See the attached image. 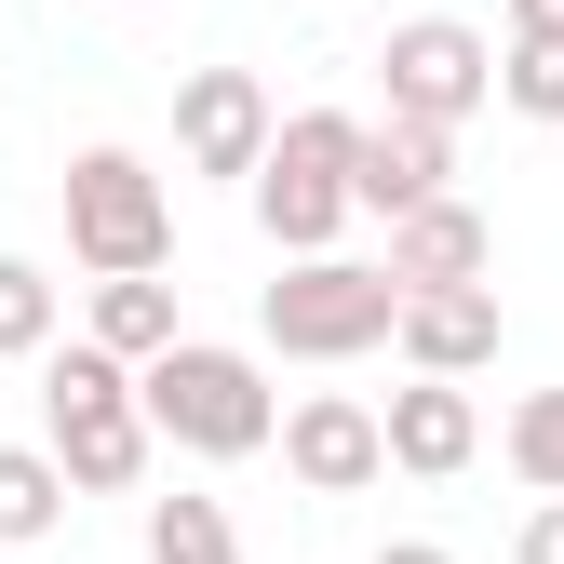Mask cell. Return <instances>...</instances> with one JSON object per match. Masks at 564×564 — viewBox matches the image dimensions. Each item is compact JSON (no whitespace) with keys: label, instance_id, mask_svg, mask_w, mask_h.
<instances>
[{"label":"cell","instance_id":"6da1fadb","mask_svg":"<svg viewBox=\"0 0 564 564\" xmlns=\"http://www.w3.org/2000/svg\"><path fill=\"white\" fill-rule=\"evenodd\" d=\"M41 444H54V470L82 484V498H121V484H149V403H134V364H108V349L82 336V349H54L41 364Z\"/></svg>","mask_w":564,"mask_h":564},{"label":"cell","instance_id":"7a4b0ae2","mask_svg":"<svg viewBox=\"0 0 564 564\" xmlns=\"http://www.w3.org/2000/svg\"><path fill=\"white\" fill-rule=\"evenodd\" d=\"M134 403H149V431L175 457H256L282 431V403L256 377V349H216V336H175L149 377H134Z\"/></svg>","mask_w":564,"mask_h":564},{"label":"cell","instance_id":"3957f363","mask_svg":"<svg viewBox=\"0 0 564 564\" xmlns=\"http://www.w3.org/2000/svg\"><path fill=\"white\" fill-rule=\"evenodd\" d=\"M256 336L282 349V364H364V349L403 336V282L364 269V256H296L256 296Z\"/></svg>","mask_w":564,"mask_h":564},{"label":"cell","instance_id":"277c9868","mask_svg":"<svg viewBox=\"0 0 564 564\" xmlns=\"http://www.w3.org/2000/svg\"><path fill=\"white\" fill-rule=\"evenodd\" d=\"M349 216H364V121L349 108H296L282 149H269V175H256V229L282 256H336Z\"/></svg>","mask_w":564,"mask_h":564},{"label":"cell","instance_id":"5b68a950","mask_svg":"<svg viewBox=\"0 0 564 564\" xmlns=\"http://www.w3.org/2000/svg\"><path fill=\"white\" fill-rule=\"evenodd\" d=\"M67 256L95 282H162L175 256V188L134 162V149H82L67 162Z\"/></svg>","mask_w":564,"mask_h":564},{"label":"cell","instance_id":"8992f818","mask_svg":"<svg viewBox=\"0 0 564 564\" xmlns=\"http://www.w3.org/2000/svg\"><path fill=\"white\" fill-rule=\"evenodd\" d=\"M377 82H390V108L403 121H470L484 95H498V41H484V28H457V14H403L390 28V54H377Z\"/></svg>","mask_w":564,"mask_h":564},{"label":"cell","instance_id":"52a82bcc","mask_svg":"<svg viewBox=\"0 0 564 564\" xmlns=\"http://www.w3.org/2000/svg\"><path fill=\"white\" fill-rule=\"evenodd\" d=\"M269 149H282V108H269V82L256 67H188L175 82V162L188 175H269Z\"/></svg>","mask_w":564,"mask_h":564},{"label":"cell","instance_id":"ba28073f","mask_svg":"<svg viewBox=\"0 0 564 564\" xmlns=\"http://www.w3.org/2000/svg\"><path fill=\"white\" fill-rule=\"evenodd\" d=\"M282 470H296L310 498H364V484L390 470V416L349 403V390H310L296 416H282Z\"/></svg>","mask_w":564,"mask_h":564},{"label":"cell","instance_id":"9c48e42d","mask_svg":"<svg viewBox=\"0 0 564 564\" xmlns=\"http://www.w3.org/2000/svg\"><path fill=\"white\" fill-rule=\"evenodd\" d=\"M444 175H457V134H444V121H403V108L364 121V216H390V229L431 216V202H457Z\"/></svg>","mask_w":564,"mask_h":564},{"label":"cell","instance_id":"30bf717a","mask_svg":"<svg viewBox=\"0 0 564 564\" xmlns=\"http://www.w3.org/2000/svg\"><path fill=\"white\" fill-rule=\"evenodd\" d=\"M470 457H484V403H470L457 377H403V390H390V470L457 484Z\"/></svg>","mask_w":564,"mask_h":564},{"label":"cell","instance_id":"8fae6325","mask_svg":"<svg viewBox=\"0 0 564 564\" xmlns=\"http://www.w3.org/2000/svg\"><path fill=\"white\" fill-rule=\"evenodd\" d=\"M377 269L403 282V296H470V282L498 269V229H484L470 202H431V216H403V229H390Z\"/></svg>","mask_w":564,"mask_h":564},{"label":"cell","instance_id":"7c38bea8","mask_svg":"<svg viewBox=\"0 0 564 564\" xmlns=\"http://www.w3.org/2000/svg\"><path fill=\"white\" fill-rule=\"evenodd\" d=\"M403 364L416 377H470V364H498V296H484V282H470V296H403Z\"/></svg>","mask_w":564,"mask_h":564},{"label":"cell","instance_id":"4fadbf2b","mask_svg":"<svg viewBox=\"0 0 564 564\" xmlns=\"http://www.w3.org/2000/svg\"><path fill=\"white\" fill-rule=\"evenodd\" d=\"M67 498H82V484L54 470V444H0V551H41L67 524Z\"/></svg>","mask_w":564,"mask_h":564},{"label":"cell","instance_id":"5bb4252c","mask_svg":"<svg viewBox=\"0 0 564 564\" xmlns=\"http://www.w3.org/2000/svg\"><path fill=\"white\" fill-rule=\"evenodd\" d=\"M95 349L149 377L162 349H175V282H95Z\"/></svg>","mask_w":564,"mask_h":564},{"label":"cell","instance_id":"9a60e30c","mask_svg":"<svg viewBox=\"0 0 564 564\" xmlns=\"http://www.w3.org/2000/svg\"><path fill=\"white\" fill-rule=\"evenodd\" d=\"M149 564H242L216 498H149Z\"/></svg>","mask_w":564,"mask_h":564},{"label":"cell","instance_id":"2e32d148","mask_svg":"<svg viewBox=\"0 0 564 564\" xmlns=\"http://www.w3.org/2000/svg\"><path fill=\"white\" fill-rule=\"evenodd\" d=\"M0 364H54V282L28 256H0Z\"/></svg>","mask_w":564,"mask_h":564},{"label":"cell","instance_id":"e0dca14e","mask_svg":"<svg viewBox=\"0 0 564 564\" xmlns=\"http://www.w3.org/2000/svg\"><path fill=\"white\" fill-rule=\"evenodd\" d=\"M498 444H511V470L538 484V498H564V390H524Z\"/></svg>","mask_w":564,"mask_h":564},{"label":"cell","instance_id":"ac0fdd59","mask_svg":"<svg viewBox=\"0 0 564 564\" xmlns=\"http://www.w3.org/2000/svg\"><path fill=\"white\" fill-rule=\"evenodd\" d=\"M498 108L564 121V41H511V54H498Z\"/></svg>","mask_w":564,"mask_h":564},{"label":"cell","instance_id":"d6986e66","mask_svg":"<svg viewBox=\"0 0 564 564\" xmlns=\"http://www.w3.org/2000/svg\"><path fill=\"white\" fill-rule=\"evenodd\" d=\"M511 564H564V498H538V511H524V538H511Z\"/></svg>","mask_w":564,"mask_h":564},{"label":"cell","instance_id":"ffe728a7","mask_svg":"<svg viewBox=\"0 0 564 564\" xmlns=\"http://www.w3.org/2000/svg\"><path fill=\"white\" fill-rule=\"evenodd\" d=\"M511 41H564V0H511Z\"/></svg>","mask_w":564,"mask_h":564},{"label":"cell","instance_id":"44dd1931","mask_svg":"<svg viewBox=\"0 0 564 564\" xmlns=\"http://www.w3.org/2000/svg\"><path fill=\"white\" fill-rule=\"evenodd\" d=\"M377 564H457V551H444V538H390Z\"/></svg>","mask_w":564,"mask_h":564}]
</instances>
